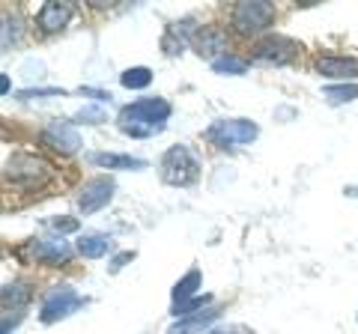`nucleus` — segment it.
<instances>
[{"mask_svg":"<svg viewBox=\"0 0 358 334\" xmlns=\"http://www.w3.org/2000/svg\"><path fill=\"white\" fill-rule=\"evenodd\" d=\"M212 305V296H194V298H188V302L182 305H173L171 314L176 319H185V317H192V314H200V310H206Z\"/></svg>","mask_w":358,"mask_h":334,"instance_id":"nucleus-24","label":"nucleus"},{"mask_svg":"<svg viewBox=\"0 0 358 334\" xmlns=\"http://www.w3.org/2000/svg\"><path fill=\"white\" fill-rule=\"evenodd\" d=\"M134 257H138V254H134V251H120V254H117V257H114V260H110V263H108V272H110V275H117V272H122V269H126V266H129V263H131Z\"/></svg>","mask_w":358,"mask_h":334,"instance_id":"nucleus-26","label":"nucleus"},{"mask_svg":"<svg viewBox=\"0 0 358 334\" xmlns=\"http://www.w3.org/2000/svg\"><path fill=\"white\" fill-rule=\"evenodd\" d=\"M120 84L126 87V90H143V87L152 84V69H147V66H131V69L120 75Z\"/></svg>","mask_w":358,"mask_h":334,"instance_id":"nucleus-21","label":"nucleus"},{"mask_svg":"<svg viewBox=\"0 0 358 334\" xmlns=\"http://www.w3.org/2000/svg\"><path fill=\"white\" fill-rule=\"evenodd\" d=\"M278 9L268 0H239L230 13V24L236 27L239 36H257V33H266L275 24Z\"/></svg>","mask_w":358,"mask_h":334,"instance_id":"nucleus-4","label":"nucleus"},{"mask_svg":"<svg viewBox=\"0 0 358 334\" xmlns=\"http://www.w3.org/2000/svg\"><path fill=\"white\" fill-rule=\"evenodd\" d=\"M72 15H75L72 3H66V0H48L36 13V27L42 33H60L72 21Z\"/></svg>","mask_w":358,"mask_h":334,"instance_id":"nucleus-12","label":"nucleus"},{"mask_svg":"<svg viewBox=\"0 0 358 334\" xmlns=\"http://www.w3.org/2000/svg\"><path fill=\"white\" fill-rule=\"evenodd\" d=\"M75 119H78V122H105V110H102V108L87 105V108L78 110V117H75Z\"/></svg>","mask_w":358,"mask_h":334,"instance_id":"nucleus-27","label":"nucleus"},{"mask_svg":"<svg viewBox=\"0 0 358 334\" xmlns=\"http://www.w3.org/2000/svg\"><path fill=\"white\" fill-rule=\"evenodd\" d=\"M48 227L54 230V233H60V236H66V233H78V218H69V215H54V218H48Z\"/></svg>","mask_w":358,"mask_h":334,"instance_id":"nucleus-25","label":"nucleus"},{"mask_svg":"<svg viewBox=\"0 0 358 334\" xmlns=\"http://www.w3.org/2000/svg\"><path fill=\"white\" fill-rule=\"evenodd\" d=\"M159 170H162V180L176 188H188L200 180V161L185 143H176V147H171L162 155Z\"/></svg>","mask_w":358,"mask_h":334,"instance_id":"nucleus-3","label":"nucleus"},{"mask_svg":"<svg viewBox=\"0 0 358 334\" xmlns=\"http://www.w3.org/2000/svg\"><path fill=\"white\" fill-rule=\"evenodd\" d=\"M81 93H84V96H93L96 102H110V93H105V90H93V87H84Z\"/></svg>","mask_w":358,"mask_h":334,"instance_id":"nucleus-30","label":"nucleus"},{"mask_svg":"<svg viewBox=\"0 0 358 334\" xmlns=\"http://www.w3.org/2000/svg\"><path fill=\"white\" fill-rule=\"evenodd\" d=\"M200 284H203V275H200V269H188L176 281V286H173V305H182V302H188V298H194Z\"/></svg>","mask_w":358,"mask_h":334,"instance_id":"nucleus-19","label":"nucleus"},{"mask_svg":"<svg viewBox=\"0 0 358 334\" xmlns=\"http://www.w3.org/2000/svg\"><path fill=\"white\" fill-rule=\"evenodd\" d=\"M221 317V310L218 307H206V310H200V314H192V317H185V319H176L171 328H167V334H203L209 322H215Z\"/></svg>","mask_w":358,"mask_h":334,"instance_id":"nucleus-17","label":"nucleus"},{"mask_svg":"<svg viewBox=\"0 0 358 334\" xmlns=\"http://www.w3.org/2000/svg\"><path fill=\"white\" fill-rule=\"evenodd\" d=\"M192 24H194V21L185 18V21H176V24H171V27L164 30V36H162V51L167 54V57H176V54H182L188 42L194 39L197 30H192Z\"/></svg>","mask_w":358,"mask_h":334,"instance_id":"nucleus-15","label":"nucleus"},{"mask_svg":"<svg viewBox=\"0 0 358 334\" xmlns=\"http://www.w3.org/2000/svg\"><path fill=\"white\" fill-rule=\"evenodd\" d=\"M114 248V239L105 236V233H87V236L78 239V254L87 260H99Z\"/></svg>","mask_w":358,"mask_h":334,"instance_id":"nucleus-18","label":"nucleus"},{"mask_svg":"<svg viewBox=\"0 0 358 334\" xmlns=\"http://www.w3.org/2000/svg\"><path fill=\"white\" fill-rule=\"evenodd\" d=\"M39 96H66L60 87H39V90H21L18 99H39Z\"/></svg>","mask_w":358,"mask_h":334,"instance_id":"nucleus-28","label":"nucleus"},{"mask_svg":"<svg viewBox=\"0 0 358 334\" xmlns=\"http://www.w3.org/2000/svg\"><path fill=\"white\" fill-rule=\"evenodd\" d=\"M192 45H194V51L200 54V57L215 63L227 54V33H224V27H218V24H203V27H197Z\"/></svg>","mask_w":358,"mask_h":334,"instance_id":"nucleus-11","label":"nucleus"},{"mask_svg":"<svg viewBox=\"0 0 358 334\" xmlns=\"http://www.w3.org/2000/svg\"><path fill=\"white\" fill-rule=\"evenodd\" d=\"M3 180L18 188H39L51 180V164L42 155L33 152H13L3 164Z\"/></svg>","mask_w":358,"mask_h":334,"instance_id":"nucleus-2","label":"nucleus"},{"mask_svg":"<svg viewBox=\"0 0 358 334\" xmlns=\"http://www.w3.org/2000/svg\"><path fill=\"white\" fill-rule=\"evenodd\" d=\"M173 108L167 99L159 96H150V99H138V102L126 105L117 114V129L122 131L126 138H155L167 129V119H171Z\"/></svg>","mask_w":358,"mask_h":334,"instance_id":"nucleus-1","label":"nucleus"},{"mask_svg":"<svg viewBox=\"0 0 358 334\" xmlns=\"http://www.w3.org/2000/svg\"><path fill=\"white\" fill-rule=\"evenodd\" d=\"M30 254H33V257H36L39 263L60 266V263H69V260H72V245L66 242L63 236L36 239V242H30Z\"/></svg>","mask_w":358,"mask_h":334,"instance_id":"nucleus-13","label":"nucleus"},{"mask_svg":"<svg viewBox=\"0 0 358 334\" xmlns=\"http://www.w3.org/2000/svg\"><path fill=\"white\" fill-rule=\"evenodd\" d=\"M21 39V18L15 13H9V9H3V36H0V48L9 51L13 45H18Z\"/></svg>","mask_w":358,"mask_h":334,"instance_id":"nucleus-22","label":"nucleus"},{"mask_svg":"<svg viewBox=\"0 0 358 334\" xmlns=\"http://www.w3.org/2000/svg\"><path fill=\"white\" fill-rule=\"evenodd\" d=\"M212 72L215 75H245L248 72V63L242 57H236V54H224L221 60L212 63Z\"/></svg>","mask_w":358,"mask_h":334,"instance_id":"nucleus-23","label":"nucleus"},{"mask_svg":"<svg viewBox=\"0 0 358 334\" xmlns=\"http://www.w3.org/2000/svg\"><path fill=\"white\" fill-rule=\"evenodd\" d=\"M33 302V293L27 284L13 281V284H3L0 289V310H3V331H9L13 326H18L24 319V310Z\"/></svg>","mask_w":358,"mask_h":334,"instance_id":"nucleus-8","label":"nucleus"},{"mask_svg":"<svg viewBox=\"0 0 358 334\" xmlns=\"http://www.w3.org/2000/svg\"><path fill=\"white\" fill-rule=\"evenodd\" d=\"M299 51H301V45H299L296 39L281 36V33H266L263 39H257V42H254L251 57H254V63L287 66V63H293V60L299 57Z\"/></svg>","mask_w":358,"mask_h":334,"instance_id":"nucleus-7","label":"nucleus"},{"mask_svg":"<svg viewBox=\"0 0 358 334\" xmlns=\"http://www.w3.org/2000/svg\"><path fill=\"white\" fill-rule=\"evenodd\" d=\"M114 191H117L114 176H93V180H87L81 185V191H78V209H81L84 215H93L114 200Z\"/></svg>","mask_w":358,"mask_h":334,"instance_id":"nucleus-9","label":"nucleus"},{"mask_svg":"<svg viewBox=\"0 0 358 334\" xmlns=\"http://www.w3.org/2000/svg\"><path fill=\"white\" fill-rule=\"evenodd\" d=\"M260 135V126L254 119H215L206 129V140L218 150H233L242 143H251Z\"/></svg>","mask_w":358,"mask_h":334,"instance_id":"nucleus-5","label":"nucleus"},{"mask_svg":"<svg viewBox=\"0 0 358 334\" xmlns=\"http://www.w3.org/2000/svg\"><path fill=\"white\" fill-rule=\"evenodd\" d=\"M87 161L96 167H105V170H143V167H147L143 159L122 155V152H90Z\"/></svg>","mask_w":358,"mask_h":334,"instance_id":"nucleus-16","label":"nucleus"},{"mask_svg":"<svg viewBox=\"0 0 358 334\" xmlns=\"http://www.w3.org/2000/svg\"><path fill=\"white\" fill-rule=\"evenodd\" d=\"M317 72L322 78H334V81H346V78L358 75V60L355 57H338V54H322L317 60ZM350 84V81H346Z\"/></svg>","mask_w":358,"mask_h":334,"instance_id":"nucleus-14","label":"nucleus"},{"mask_svg":"<svg viewBox=\"0 0 358 334\" xmlns=\"http://www.w3.org/2000/svg\"><path fill=\"white\" fill-rule=\"evenodd\" d=\"M42 143L45 147H51L54 152H60V155H75L78 150H81V135H78L75 122L51 119L48 126L42 129Z\"/></svg>","mask_w":358,"mask_h":334,"instance_id":"nucleus-10","label":"nucleus"},{"mask_svg":"<svg viewBox=\"0 0 358 334\" xmlns=\"http://www.w3.org/2000/svg\"><path fill=\"white\" fill-rule=\"evenodd\" d=\"M3 334H9V331H3Z\"/></svg>","mask_w":358,"mask_h":334,"instance_id":"nucleus-32","label":"nucleus"},{"mask_svg":"<svg viewBox=\"0 0 358 334\" xmlns=\"http://www.w3.org/2000/svg\"><path fill=\"white\" fill-rule=\"evenodd\" d=\"M87 298L81 293H75L69 284H60V286H51L48 293L42 298V307H39V319L45 326H54V322H60L66 317H72L78 307H84Z\"/></svg>","mask_w":358,"mask_h":334,"instance_id":"nucleus-6","label":"nucleus"},{"mask_svg":"<svg viewBox=\"0 0 358 334\" xmlns=\"http://www.w3.org/2000/svg\"><path fill=\"white\" fill-rule=\"evenodd\" d=\"M322 99L329 105H346V102H355L358 99V84L350 81V84H329L322 87Z\"/></svg>","mask_w":358,"mask_h":334,"instance_id":"nucleus-20","label":"nucleus"},{"mask_svg":"<svg viewBox=\"0 0 358 334\" xmlns=\"http://www.w3.org/2000/svg\"><path fill=\"white\" fill-rule=\"evenodd\" d=\"M203 334H254V328H248V326H239V322H233V326H218V328H206Z\"/></svg>","mask_w":358,"mask_h":334,"instance_id":"nucleus-29","label":"nucleus"},{"mask_svg":"<svg viewBox=\"0 0 358 334\" xmlns=\"http://www.w3.org/2000/svg\"><path fill=\"white\" fill-rule=\"evenodd\" d=\"M0 93H3V96L9 93V75L6 72H0Z\"/></svg>","mask_w":358,"mask_h":334,"instance_id":"nucleus-31","label":"nucleus"}]
</instances>
